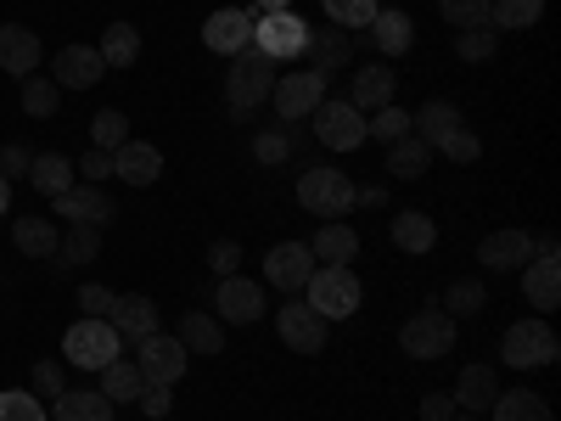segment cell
Listing matches in <instances>:
<instances>
[{"label": "cell", "instance_id": "8", "mask_svg": "<svg viewBox=\"0 0 561 421\" xmlns=\"http://www.w3.org/2000/svg\"><path fill=\"white\" fill-rule=\"evenodd\" d=\"M309 23L298 18V12H264L259 23H253V45L264 57H275V62H293V57H304L309 52Z\"/></svg>", "mask_w": 561, "mask_h": 421}, {"label": "cell", "instance_id": "2", "mask_svg": "<svg viewBox=\"0 0 561 421\" xmlns=\"http://www.w3.org/2000/svg\"><path fill=\"white\" fill-rule=\"evenodd\" d=\"M118 354H124V338L113 332V320H90V315H79L68 332H62V360L79 365V371H102V365H113Z\"/></svg>", "mask_w": 561, "mask_h": 421}, {"label": "cell", "instance_id": "57", "mask_svg": "<svg viewBox=\"0 0 561 421\" xmlns=\"http://www.w3.org/2000/svg\"><path fill=\"white\" fill-rule=\"evenodd\" d=\"M253 7H259V18H264V12H293V0H253Z\"/></svg>", "mask_w": 561, "mask_h": 421}, {"label": "cell", "instance_id": "5", "mask_svg": "<svg viewBox=\"0 0 561 421\" xmlns=\"http://www.w3.org/2000/svg\"><path fill=\"white\" fill-rule=\"evenodd\" d=\"M556 354H561V343L545 320H517V326H505V338H500V360L517 365V371L556 365Z\"/></svg>", "mask_w": 561, "mask_h": 421}, {"label": "cell", "instance_id": "34", "mask_svg": "<svg viewBox=\"0 0 561 421\" xmlns=\"http://www.w3.org/2000/svg\"><path fill=\"white\" fill-rule=\"evenodd\" d=\"M545 18V0H489V29L500 34H523Z\"/></svg>", "mask_w": 561, "mask_h": 421}, {"label": "cell", "instance_id": "51", "mask_svg": "<svg viewBox=\"0 0 561 421\" xmlns=\"http://www.w3.org/2000/svg\"><path fill=\"white\" fill-rule=\"evenodd\" d=\"M208 264H214V275H219V281H225V275H237V264H242V242L219 237V242L208 248Z\"/></svg>", "mask_w": 561, "mask_h": 421}, {"label": "cell", "instance_id": "10", "mask_svg": "<svg viewBox=\"0 0 561 421\" xmlns=\"http://www.w3.org/2000/svg\"><path fill=\"white\" fill-rule=\"evenodd\" d=\"M135 365H140V377H147L152 388H174V383L185 377V365H192V354H185L180 338L152 332V338H140V343H135Z\"/></svg>", "mask_w": 561, "mask_h": 421}, {"label": "cell", "instance_id": "43", "mask_svg": "<svg viewBox=\"0 0 561 421\" xmlns=\"http://www.w3.org/2000/svg\"><path fill=\"white\" fill-rule=\"evenodd\" d=\"M399 135H410V113H404V107H377V113H365V140H382V147H393Z\"/></svg>", "mask_w": 561, "mask_h": 421}, {"label": "cell", "instance_id": "39", "mask_svg": "<svg viewBox=\"0 0 561 421\" xmlns=\"http://www.w3.org/2000/svg\"><path fill=\"white\" fill-rule=\"evenodd\" d=\"M57 253L68 264H90V259H102V225H68V237L57 242Z\"/></svg>", "mask_w": 561, "mask_h": 421}, {"label": "cell", "instance_id": "26", "mask_svg": "<svg viewBox=\"0 0 561 421\" xmlns=\"http://www.w3.org/2000/svg\"><path fill=\"white\" fill-rule=\"evenodd\" d=\"M494 394H500V377H494V371L489 365H466L460 371V377H455V405L466 410V416H483L489 405H494Z\"/></svg>", "mask_w": 561, "mask_h": 421}, {"label": "cell", "instance_id": "33", "mask_svg": "<svg viewBox=\"0 0 561 421\" xmlns=\"http://www.w3.org/2000/svg\"><path fill=\"white\" fill-rule=\"evenodd\" d=\"M455 124H466L455 102H427L421 113H410V135H415V140H427V147H438V140H444Z\"/></svg>", "mask_w": 561, "mask_h": 421}, {"label": "cell", "instance_id": "29", "mask_svg": "<svg viewBox=\"0 0 561 421\" xmlns=\"http://www.w3.org/2000/svg\"><path fill=\"white\" fill-rule=\"evenodd\" d=\"M73 180H79L73 158H62V152H34V163H28V185H34L39 197H62Z\"/></svg>", "mask_w": 561, "mask_h": 421}, {"label": "cell", "instance_id": "19", "mask_svg": "<svg viewBox=\"0 0 561 421\" xmlns=\"http://www.w3.org/2000/svg\"><path fill=\"white\" fill-rule=\"evenodd\" d=\"M39 68V34L28 23H0V73L28 79Z\"/></svg>", "mask_w": 561, "mask_h": 421}, {"label": "cell", "instance_id": "6", "mask_svg": "<svg viewBox=\"0 0 561 421\" xmlns=\"http://www.w3.org/2000/svg\"><path fill=\"white\" fill-rule=\"evenodd\" d=\"M399 349L410 360H444L455 349V320L433 304V309H415L404 326H399Z\"/></svg>", "mask_w": 561, "mask_h": 421}, {"label": "cell", "instance_id": "35", "mask_svg": "<svg viewBox=\"0 0 561 421\" xmlns=\"http://www.w3.org/2000/svg\"><path fill=\"white\" fill-rule=\"evenodd\" d=\"M12 242H18V253H28V259H51L62 237H57V225H51V219L23 214V219L12 225Z\"/></svg>", "mask_w": 561, "mask_h": 421}, {"label": "cell", "instance_id": "53", "mask_svg": "<svg viewBox=\"0 0 561 421\" xmlns=\"http://www.w3.org/2000/svg\"><path fill=\"white\" fill-rule=\"evenodd\" d=\"M34 152L28 147H0V180H28Z\"/></svg>", "mask_w": 561, "mask_h": 421}, {"label": "cell", "instance_id": "58", "mask_svg": "<svg viewBox=\"0 0 561 421\" xmlns=\"http://www.w3.org/2000/svg\"><path fill=\"white\" fill-rule=\"evenodd\" d=\"M0 214H12V180H0Z\"/></svg>", "mask_w": 561, "mask_h": 421}, {"label": "cell", "instance_id": "45", "mask_svg": "<svg viewBox=\"0 0 561 421\" xmlns=\"http://www.w3.org/2000/svg\"><path fill=\"white\" fill-rule=\"evenodd\" d=\"M90 140H96V152H118L124 140H129V118L118 107L96 113V118H90Z\"/></svg>", "mask_w": 561, "mask_h": 421}, {"label": "cell", "instance_id": "24", "mask_svg": "<svg viewBox=\"0 0 561 421\" xmlns=\"http://www.w3.org/2000/svg\"><path fill=\"white\" fill-rule=\"evenodd\" d=\"M393 248H399V253H410V259L433 253V248H438V225H433V214H421V208H399V214H393Z\"/></svg>", "mask_w": 561, "mask_h": 421}, {"label": "cell", "instance_id": "49", "mask_svg": "<svg viewBox=\"0 0 561 421\" xmlns=\"http://www.w3.org/2000/svg\"><path fill=\"white\" fill-rule=\"evenodd\" d=\"M113 287H102V281H84L79 287V315H90V320H107L113 315Z\"/></svg>", "mask_w": 561, "mask_h": 421}, {"label": "cell", "instance_id": "3", "mask_svg": "<svg viewBox=\"0 0 561 421\" xmlns=\"http://www.w3.org/2000/svg\"><path fill=\"white\" fill-rule=\"evenodd\" d=\"M309 309L320 315V320H348L354 309H359V275L348 270V264H314V275H309Z\"/></svg>", "mask_w": 561, "mask_h": 421}, {"label": "cell", "instance_id": "50", "mask_svg": "<svg viewBox=\"0 0 561 421\" xmlns=\"http://www.w3.org/2000/svg\"><path fill=\"white\" fill-rule=\"evenodd\" d=\"M34 388H39L45 399H57V394L68 388V371H62V360H34Z\"/></svg>", "mask_w": 561, "mask_h": 421}, {"label": "cell", "instance_id": "15", "mask_svg": "<svg viewBox=\"0 0 561 421\" xmlns=\"http://www.w3.org/2000/svg\"><path fill=\"white\" fill-rule=\"evenodd\" d=\"M325 326H332V320H320L309 304H280V315H275L280 343L298 349V354H320L325 349Z\"/></svg>", "mask_w": 561, "mask_h": 421}, {"label": "cell", "instance_id": "14", "mask_svg": "<svg viewBox=\"0 0 561 421\" xmlns=\"http://www.w3.org/2000/svg\"><path fill=\"white\" fill-rule=\"evenodd\" d=\"M102 73H107V62H102L96 45H62V52L51 57L57 90H90V84H102Z\"/></svg>", "mask_w": 561, "mask_h": 421}, {"label": "cell", "instance_id": "47", "mask_svg": "<svg viewBox=\"0 0 561 421\" xmlns=\"http://www.w3.org/2000/svg\"><path fill=\"white\" fill-rule=\"evenodd\" d=\"M0 421H51L39 405V394H23V388H7L0 394Z\"/></svg>", "mask_w": 561, "mask_h": 421}, {"label": "cell", "instance_id": "13", "mask_svg": "<svg viewBox=\"0 0 561 421\" xmlns=\"http://www.w3.org/2000/svg\"><path fill=\"white\" fill-rule=\"evenodd\" d=\"M214 315L230 320V326H253L264 315V287L248 281V275H225L214 287Z\"/></svg>", "mask_w": 561, "mask_h": 421}, {"label": "cell", "instance_id": "52", "mask_svg": "<svg viewBox=\"0 0 561 421\" xmlns=\"http://www.w3.org/2000/svg\"><path fill=\"white\" fill-rule=\"evenodd\" d=\"M73 169H79L90 185H102V180H113V152H96V147H90V152H84Z\"/></svg>", "mask_w": 561, "mask_h": 421}, {"label": "cell", "instance_id": "42", "mask_svg": "<svg viewBox=\"0 0 561 421\" xmlns=\"http://www.w3.org/2000/svg\"><path fill=\"white\" fill-rule=\"evenodd\" d=\"M494 52H500V34H494L489 23L460 29V34H455V57H460V62H489Z\"/></svg>", "mask_w": 561, "mask_h": 421}, {"label": "cell", "instance_id": "20", "mask_svg": "<svg viewBox=\"0 0 561 421\" xmlns=\"http://www.w3.org/2000/svg\"><path fill=\"white\" fill-rule=\"evenodd\" d=\"M478 259H483V270H494V275L523 270V264L534 259V237H528V230H494V237H483Z\"/></svg>", "mask_w": 561, "mask_h": 421}, {"label": "cell", "instance_id": "18", "mask_svg": "<svg viewBox=\"0 0 561 421\" xmlns=\"http://www.w3.org/2000/svg\"><path fill=\"white\" fill-rule=\"evenodd\" d=\"M107 320H113V332L124 343H140V338L158 332V304L147 293H124V298H113V315Z\"/></svg>", "mask_w": 561, "mask_h": 421}, {"label": "cell", "instance_id": "46", "mask_svg": "<svg viewBox=\"0 0 561 421\" xmlns=\"http://www.w3.org/2000/svg\"><path fill=\"white\" fill-rule=\"evenodd\" d=\"M382 7H377V0H325V18H332L337 29H370V18H377Z\"/></svg>", "mask_w": 561, "mask_h": 421}, {"label": "cell", "instance_id": "56", "mask_svg": "<svg viewBox=\"0 0 561 421\" xmlns=\"http://www.w3.org/2000/svg\"><path fill=\"white\" fill-rule=\"evenodd\" d=\"M354 203H370V208H382V203H388V192H382V185H370V192H354Z\"/></svg>", "mask_w": 561, "mask_h": 421}, {"label": "cell", "instance_id": "16", "mask_svg": "<svg viewBox=\"0 0 561 421\" xmlns=\"http://www.w3.org/2000/svg\"><path fill=\"white\" fill-rule=\"evenodd\" d=\"M51 208H57L68 225H107V219L118 214V208H113V197L102 192V185H90V180H84V185L73 180L62 197H51Z\"/></svg>", "mask_w": 561, "mask_h": 421}, {"label": "cell", "instance_id": "36", "mask_svg": "<svg viewBox=\"0 0 561 421\" xmlns=\"http://www.w3.org/2000/svg\"><path fill=\"white\" fill-rule=\"evenodd\" d=\"M96 52H102L107 68H129V62L140 57V29H135V23H107Z\"/></svg>", "mask_w": 561, "mask_h": 421}, {"label": "cell", "instance_id": "44", "mask_svg": "<svg viewBox=\"0 0 561 421\" xmlns=\"http://www.w3.org/2000/svg\"><path fill=\"white\" fill-rule=\"evenodd\" d=\"M438 158H449V163H478L483 158V140H478V129H466V124H455L438 147H433Z\"/></svg>", "mask_w": 561, "mask_h": 421}, {"label": "cell", "instance_id": "30", "mask_svg": "<svg viewBox=\"0 0 561 421\" xmlns=\"http://www.w3.org/2000/svg\"><path fill=\"white\" fill-rule=\"evenodd\" d=\"M370 45H377L382 57H404L410 45H415L410 12H377V18H370Z\"/></svg>", "mask_w": 561, "mask_h": 421}, {"label": "cell", "instance_id": "22", "mask_svg": "<svg viewBox=\"0 0 561 421\" xmlns=\"http://www.w3.org/2000/svg\"><path fill=\"white\" fill-rule=\"evenodd\" d=\"M523 293H528V304H534L539 315L561 309V259L534 253V259L523 264Z\"/></svg>", "mask_w": 561, "mask_h": 421}, {"label": "cell", "instance_id": "4", "mask_svg": "<svg viewBox=\"0 0 561 421\" xmlns=\"http://www.w3.org/2000/svg\"><path fill=\"white\" fill-rule=\"evenodd\" d=\"M298 203L320 219H337L354 208V180L343 169H325V163H304V180H298Z\"/></svg>", "mask_w": 561, "mask_h": 421}, {"label": "cell", "instance_id": "41", "mask_svg": "<svg viewBox=\"0 0 561 421\" xmlns=\"http://www.w3.org/2000/svg\"><path fill=\"white\" fill-rule=\"evenodd\" d=\"M253 152H259V163H287V158L298 152V124H275V129H259Z\"/></svg>", "mask_w": 561, "mask_h": 421}, {"label": "cell", "instance_id": "11", "mask_svg": "<svg viewBox=\"0 0 561 421\" xmlns=\"http://www.w3.org/2000/svg\"><path fill=\"white\" fill-rule=\"evenodd\" d=\"M253 23H259V12L225 7V12H214L203 23V45H208V52H219V57H237V52H248V45H253Z\"/></svg>", "mask_w": 561, "mask_h": 421}, {"label": "cell", "instance_id": "59", "mask_svg": "<svg viewBox=\"0 0 561 421\" xmlns=\"http://www.w3.org/2000/svg\"><path fill=\"white\" fill-rule=\"evenodd\" d=\"M449 421H478V416H460V410H455V416H449Z\"/></svg>", "mask_w": 561, "mask_h": 421}, {"label": "cell", "instance_id": "28", "mask_svg": "<svg viewBox=\"0 0 561 421\" xmlns=\"http://www.w3.org/2000/svg\"><path fill=\"white\" fill-rule=\"evenodd\" d=\"M309 253H314V264H348V259L359 253V230L343 225V219H325V225L314 230Z\"/></svg>", "mask_w": 561, "mask_h": 421}, {"label": "cell", "instance_id": "1", "mask_svg": "<svg viewBox=\"0 0 561 421\" xmlns=\"http://www.w3.org/2000/svg\"><path fill=\"white\" fill-rule=\"evenodd\" d=\"M275 79H280V73H275V57H264L259 45H248V52L230 57V73H225V107L237 113V118L259 113V102H270Z\"/></svg>", "mask_w": 561, "mask_h": 421}, {"label": "cell", "instance_id": "31", "mask_svg": "<svg viewBox=\"0 0 561 421\" xmlns=\"http://www.w3.org/2000/svg\"><path fill=\"white\" fill-rule=\"evenodd\" d=\"M96 377H102V394H107L113 405H135L140 394H147V377H140V365L124 360V354H118L113 365H102Z\"/></svg>", "mask_w": 561, "mask_h": 421}, {"label": "cell", "instance_id": "17", "mask_svg": "<svg viewBox=\"0 0 561 421\" xmlns=\"http://www.w3.org/2000/svg\"><path fill=\"white\" fill-rule=\"evenodd\" d=\"M393 90H399V79H393L388 62H365V68L354 73V84H348V107H359V113L393 107Z\"/></svg>", "mask_w": 561, "mask_h": 421}, {"label": "cell", "instance_id": "38", "mask_svg": "<svg viewBox=\"0 0 561 421\" xmlns=\"http://www.w3.org/2000/svg\"><path fill=\"white\" fill-rule=\"evenodd\" d=\"M57 107H62V90H57V79H39V73H28V79H23V113H28V118H57Z\"/></svg>", "mask_w": 561, "mask_h": 421}, {"label": "cell", "instance_id": "21", "mask_svg": "<svg viewBox=\"0 0 561 421\" xmlns=\"http://www.w3.org/2000/svg\"><path fill=\"white\" fill-rule=\"evenodd\" d=\"M304 57H309V68H314V73L332 79L337 68H348V62H354V34H348V29H337V23H332V29H314Z\"/></svg>", "mask_w": 561, "mask_h": 421}, {"label": "cell", "instance_id": "23", "mask_svg": "<svg viewBox=\"0 0 561 421\" xmlns=\"http://www.w3.org/2000/svg\"><path fill=\"white\" fill-rule=\"evenodd\" d=\"M113 174L124 185H152L163 174V152L152 147V140H124V147L113 152Z\"/></svg>", "mask_w": 561, "mask_h": 421}, {"label": "cell", "instance_id": "40", "mask_svg": "<svg viewBox=\"0 0 561 421\" xmlns=\"http://www.w3.org/2000/svg\"><path fill=\"white\" fill-rule=\"evenodd\" d=\"M483 309H489V293H483V281H472V275H466V281H455V287L444 293V315H449V320L483 315Z\"/></svg>", "mask_w": 561, "mask_h": 421}, {"label": "cell", "instance_id": "55", "mask_svg": "<svg viewBox=\"0 0 561 421\" xmlns=\"http://www.w3.org/2000/svg\"><path fill=\"white\" fill-rule=\"evenodd\" d=\"M421 416H427V421H449L455 416V399L449 394H427V399H421Z\"/></svg>", "mask_w": 561, "mask_h": 421}, {"label": "cell", "instance_id": "37", "mask_svg": "<svg viewBox=\"0 0 561 421\" xmlns=\"http://www.w3.org/2000/svg\"><path fill=\"white\" fill-rule=\"evenodd\" d=\"M489 416H494V421H550V405H545L539 394H528V388H523V394H505V388H500L494 405H489Z\"/></svg>", "mask_w": 561, "mask_h": 421}, {"label": "cell", "instance_id": "12", "mask_svg": "<svg viewBox=\"0 0 561 421\" xmlns=\"http://www.w3.org/2000/svg\"><path fill=\"white\" fill-rule=\"evenodd\" d=\"M309 275H314V253H309L304 242H275V248H270L264 281H270L275 293H304Z\"/></svg>", "mask_w": 561, "mask_h": 421}, {"label": "cell", "instance_id": "48", "mask_svg": "<svg viewBox=\"0 0 561 421\" xmlns=\"http://www.w3.org/2000/svg\"><path fill=\"white\" fill-rule=\"evenodd\" d=\"M438 12L449 29H478L489 23V0H438Z\"/></svg>", "mask_w": 561, "mask_h": 421}, {"label": "cell", "instance_id": "25", "mask_svg": "<svg viewBox=\"0 0 561 421\" xmlns=\"http://www.w3.org/2000/svg\"><path fill=\"white\" fill-rule=\"evenodd\" d=\"M51 421H113V399L102 388H62Z\"/></svg>", "mask_w": 561, "mask_h": 421}, {"label": "cell", "instance_id": "27", "mask_svg": "<svg viewBox=\"0 0 561 421\" xmlns=\"http://www.w3.org/2000/svg\"><path fill=\"white\" fill-rule=\"evenodd\" d=\"M174 338L185 343V354H219V349H225V326H219V315L185 309L180 326H174Z\"/></svg>", "mask_w": 561, "mask_h": 421}, {"label": "cell", "instance_id": "32", "mask_svg": "<svg viewBox=\"0 0 561 421\" xmlns=\"http://www.w3.org/2000/svg\"><path fill=\"white\" fill-rule=\"evenodd\" d=\"M427 169H433V147H427V140L399 135L393 147H388V174H393V180H421Z\"/></svg>", "mask_w": 561, "mask_h": 421}, {"label": "cell", "instance_id": "54", "mask_svg": "<svg viewBox=\"0 0 561 421\" xmlns=\"http://www.w3.org/2000/svg\"><path fill=\"white\" fill-rule=\"evenodd\" d=\"M135 405H140V410H147L152 421H163V416H169V405H174V394H169V388H152V383H147V394H140Z\"/></svg>", "mask_w": 561, "mask_h": 421}, {"label": "cell", "instance_id": "7", "mask_svg": "<svg viewBox=\"0 0 561 421\" xmlns=\"http://www.w3.org/2000/svg\"><path fill=\"white\" fill-rule=\"evenodd\" d=\"M320 102H325V73H314V68L280 73L275 90H270V107L280 113V124H304Z\"/></svg>", "mask_w": 561, "mask_h": 421}, {"label": "cell", "instance_id": "9", "mask_svg": "<svg viewBox=\"0 0 561 421\" xmlns=\"http://www.w3.org/2000/svg\"><path fill=\"white\" fill-rule=\"evenodd\" d=\"M309 118H314V140H320L325 152H354V147H365V113L348 107V96H343V102L325 96Z\"/></svg>", "mask_w": 561, "mask_h": 421}]
</instances>
